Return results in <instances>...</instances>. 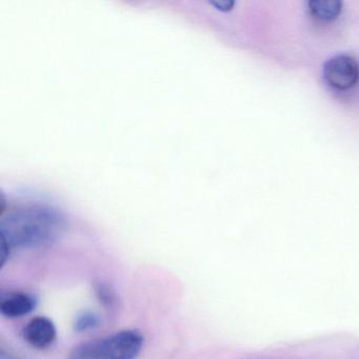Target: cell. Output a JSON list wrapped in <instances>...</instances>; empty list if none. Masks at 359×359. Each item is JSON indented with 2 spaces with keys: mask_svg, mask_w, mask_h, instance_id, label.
<instances>
[{
  "mask_svg": "<svg viewBox=\"0 0 359 359\" xmlns=\"http://www.w3.org/2000/svg\"><path fill=\"white\" fill-rule=\"evenodd\" d=\"M342 4L337 0H312L308 3L309 13L321 22L335 20L341 12Z\"/></svg>",
  "mask_w": 359,
  "mask_h": 359,
  "instance_id": "cell-6",
  "label": "cell"
},
{
  "mask_svg": "<svg viewBox=\"0 0 359 359\" xmlns=\"http://www.w3.org/2000/svg\"><path fill=\"white\" fill-rule=\"evenodd\" d=\"M0 359H18L10 353L6 352L5 350L0 351Z\"/></svg>",
  "mask_w": 359,
  "mask_h": 359,
  "instance_id": "cell-9",
  "label": "cell"
},
{
  "mask_svg": "<svg viewBox=\"0 0 359 359\" xmlns=\"http://www.w3.org/2000/svg\"><path fill=\"white\" fill-rule=\"evenodd\" d=\"M96 296L102 306L107 309L113 308L116 304L117 296L114 289L108 283H98L95 285Z\"/></svg>",
  "mask_w": 359,
  "mask_h": 359,
  "instance_id": "cell-8",
  "label": "cell"
},
{
  "mask_svg": "<svg viewBox=\"0 0 359 359\" xmlns=\"http://www.w3.org/2000/svg\"><path fill=\"white\" fill-rule=\"evenodd\" d=\"M100 317L93 312H83L75 319L74 329L79 333L91 331L100 325Z\"/></svg>",
  "mask_w": 359,
  "mask_h": 359,
  "instance_id": "cell-7",
  "label": "cell"
},
{
  "mask_svg": "<svg viewBox=\"0 0 359 359\" xmlns=\"http://www.w3.org/2000/svg\"><path fill=\"white\" fill-rule=\"evenodd\" d=\"M144 341V336L137 330H123L79 344L72 348L68 359H136Z\"/></svg>",
  "mask_w": 359,
  "mask_h": 359,
  "instance_id": "cell-2",
  "label": "cell"
},
{
  "mask_svg": "<svg viewBox=\"0 0 359 359\" xmlns=\"http://www.w3.org/2000/svg\"><path fill=\"white\" fill-rule=\"evenodd\" d=\"M325 83L339 91L355 87L359 81V64L350 55H337L327 60L323 66Z\"/></svg>",
  "mask_w": 359,
  "mask_h": 359,
  "instance_id": "cell-3",
  "label": "cell"
},
{
  "mask_svg": "<svg viewBox=\"0 0 359 359\" xmlns=\"http://www.w3.org/2000/svg\"><path fill=\"white\" fill-rule=\"evenodd\" d=\"M64 229V218L55 210L43 205L22 208L1 222V245L11 250L47 247L57 241Z\"/></svg>",
  "mask_w": 359,
  "mask_h": 359,
  "instance_id": "cell-1",
  "label": "cell"
},
{
  "mask_svg": "<svg viewBox=\"0 0 359 359\" xmlns=\"http://www.w3.org/2000/svg\"><path fill=\"white\" fill-rule=\"evenodd\" d=\"M22 335L25 340L33 348L43 350L55 341L57 331L51 319L45 316H37L27 323Z\"/></svg>",
  "mask_w": 359,
  "mask_h": 359,
  "instance_id": "cell-4",
  "label": "cell"
},
{
  "mask_svg": "<svg viewBox=\"0 0 359 359\" xmlns=\"http://www.w3.org/2000/svg\"><path fill=\"white\" fill-rule=\"evenodd\" d=\"M36 299L29 293L8 294L0 300V313L8 318H18L30 314L36 306Z\"/></svg>",
  "mask_w": 359,
  "mask_h": 359,
  "instance_id": "cell-5",
  "label": "cell"
}]
</instances>
